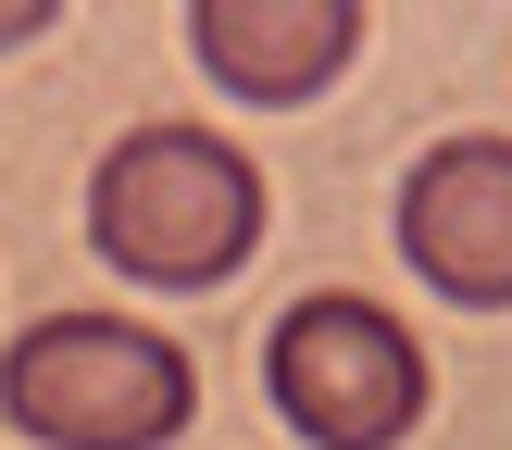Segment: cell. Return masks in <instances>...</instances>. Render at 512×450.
Segmentation results:
<instances>
[{
    "instance_id": "4",
    "label": "cell",
    "mask_w": 512,
    "mask_h": 450,
    "mask_svg": "<svg viewBox=\"0 0 512 450\" xmlns=\"http://www.w3.org/2000/svg\"><path fill=\"white\" fill-rule=\"evenodd\" d=\"M400 263L450 300V313H512V138H438L400 175Z\"/></svg>"
},
{
    "instance_id": "1",
    "label": "cell",
    "mask_w": 512,
    "mask_h": 450,
    "mask_svg": "<svg viewBox=\"0 0 512 450\" xmlns=\"http://www.w3.org/2000/svg\"><path fill=\"white\" fill-rule=\"evenodd\" d=\"M275 188L213 125H125L88 163V250L138 288H225L263 250Z\"/></svg>"
},
{
    "instance_id": "6",
    "label": "cell",
    "mask_w": 512,
    "mask_h": 450,
    "mask_svg": "<svg viewBox=\"0 0 512 450\" xmlns=\"http://www.w3.org/2000/svg\"><path fill=\"white\" fill-rule=\"evenodd\" d=\"M25 38H50V0H0V50H25Z\"/></svg>"
},
{
    "instance_id": "3",
    "label": "cell",
    "mask_w": 512,
    "mask_h": 450,
    "mask_svg": "<svg viewBox=\"0 0 512 450\" xmlns=\"http://www.w3.org/2000/svg\"><path fill=\"white\" fill-rule=\"evenodd\" d=\"M263 400L313 450H400L425 425V338L363 288H313L263 338Z\"/></svg>"
},
{
    "instance_id": "5",
    "label": "cell",
    "mask_w": 512,
    "mask_h": 450,
    "mask_svg": "<svg viewBox=\"0 0 512 450\" xmlns=\"http://www.w3.org/2000/svg\"><path fill=\"white\" fill-rule=\"evenodd\" d=\"M188 50L225 100L288 113L363 63V0H188Z\"/></svg>"
},
{
    "instance_id": "2",
    "label": "cell",
    "mask_w": 512,
    "mask_h": 450,
    "mask_svg": "<svg viewBox=\"0 0 512 450\" xmlns=\"http://www.w3.org/2000/svg\"><path fill=\"white\" fill-rule=\"evenodd\" d=\"M0 413L38 450H163L200 413V363L138 313H38L0 350Z\"/></svg>"
}]
</instances>
